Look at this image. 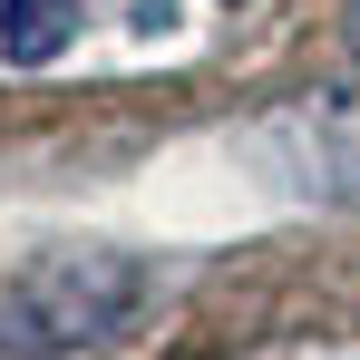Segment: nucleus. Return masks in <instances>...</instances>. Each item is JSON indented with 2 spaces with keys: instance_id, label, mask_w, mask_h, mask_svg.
I'll return each mask as SVG.
<instances>
[{
  "instance_id": "f257e3e1",
  "label": "nucleus",
  "mask_w": 360,
  "mask_h": 360,
  "mask_svg": "<svg viewBox=\"0 0 360 360\" xmlns=\"http://www.w3.org/2000/svg\"><path fill=\"white\" fill-rule=\"evenodd\" d=\"M146 311V263H127V253H98V243H59V253H39L10 302H0V341L10 351H108L127 341V321Z\"/></svg>"
},
{
  "instance_id": "f03ea898",
  "label": "nucleus",
  "mask_w": 360,
  "mask_h": 360,
  "mask_svg": "<svg viewBox=\"0 0 360 360\" xmlns=\"http://www.w3.org/2000/svg\"><path fill=\"white\" fill-rule=\"evenodd\" d=\"M68 30H78V0H0V59H10V68L59 59Z\"/></svg>"
},
{
  "instance_id": "7ed1b4c3",
  "label": "nucleus",
  "mask_w": 360,
  "mask_h": 360,
  "mask_svg": "<svg viewBox=\"0 0 360 360\" xmlns=\"http://www.w3.org/2000/svg\"><path fill=\"white\" fill-rule=\"evenodd\" d=\"M321 166H331V195L360 205V88L321 108Z\"/></svg>"
},
{
  "instance_id": "20e7f679",
  "label": "nucleus",
  "mask_w": 360,
  "mask_h": 360,
  "mask_svg": "<svg viewBox=\"0 0 360 360\" xmlns=\"http://www.w3.org/2000/svg\"><path fill=\"white\" fill-rule=\"evenodd\" d=\"M351 49H360V0H351Z\"/></svg>"
}]
</instances>
